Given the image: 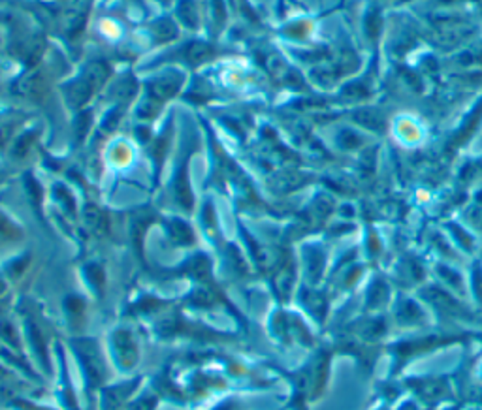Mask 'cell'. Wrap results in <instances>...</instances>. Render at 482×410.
<instances>
[{
    "label": "cell",
    "instance_id": "cell-1",
    "mask_svg": "<svg viewBox=\"0 0 482 410\" xmlns=\"http://www.w3.org/2000/svg\"><path fill=\"white\" fill-rule=\"evenodd\" d=\"M424 298L428 299L431 305H436L437 309L448 312V315H458V312L462 311L460 305L452 299V296H448L447 292H443L439 288H429V292H426Z\"/></svg>",
    "mask_w": 482,
    "mask_h": 410
},
{
    "label": "cell",
    "instance_id": "cell-2",
    "mask_svg": "<svg viewBox=\"0 0 482 410\" xmlns=\"http://www.w3.org/2000/svg\"><path fill=\"white\" fill-rule=\"evenodd\" d=\"M417 390L420 397H424L426 401H436L447 393V384L443 381H422Z\"/></svg>",
    "mask_w": 482,
    "mask_h": 410
}]
</instances>
